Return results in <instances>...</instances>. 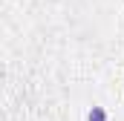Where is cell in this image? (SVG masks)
I'll use <instances>...</instances> for the list:
<instances>
[{
	"instance_id": "cell-1",
	"label": "cell",
	"mask_w": 124,
	"mask_h": 121,
	"mask_svg": "<svg viewBox=\"0 0 124 121\" xmlns=\"http://www.w3.org/2000/svg\"><path fill=\"white\" fill-rule=\"evenodd\" d=\"M87 118H90V121H107V113H104V110H101V107H93V110H90V115H87Z\"/></svg>"
}]
</instances>
